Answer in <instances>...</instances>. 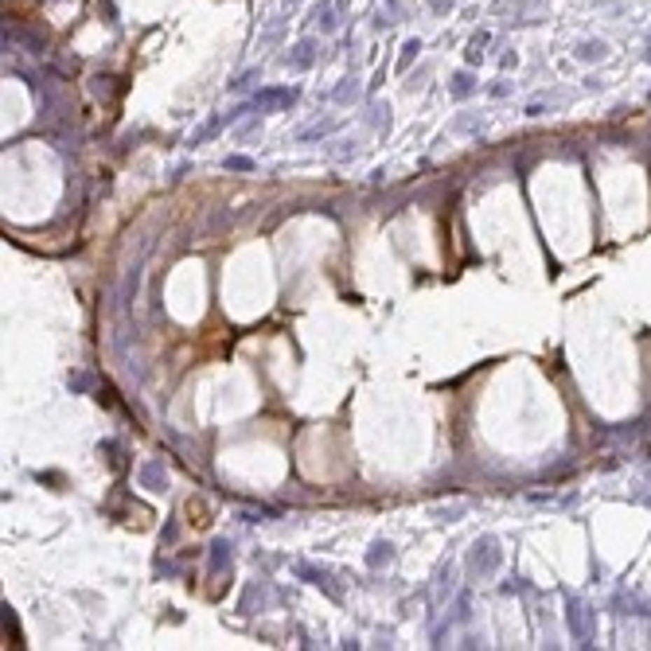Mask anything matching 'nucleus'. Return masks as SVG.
I'll use <instances>...</instances> for the list:
<instances>
[]
</instances>
